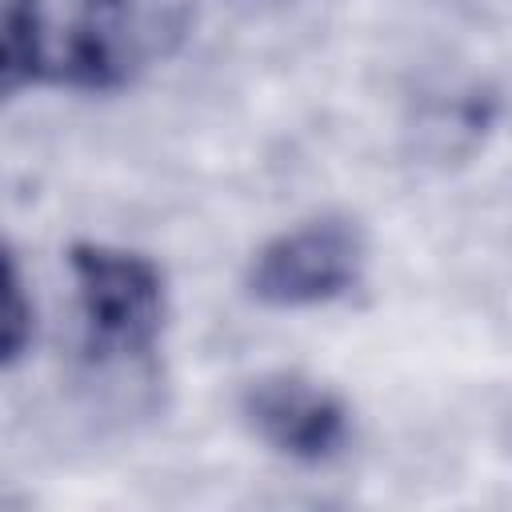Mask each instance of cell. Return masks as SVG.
Masks as SVG:
<instances>
[{
  "label": "cell",
  "instance_id": "obj_3",
  "mask_svg": "<svg viewBox=\"0 0 512 512\" xmlns=\"http://www.w3.org/2000/svg\"><path fill=\"white\" fill-rule=\"evenodd\" d=\"M244 420L268 452L296 464H328L348 448V404L304 372H264L244 388Z\"/></svg>",
  "mask_w": 512,
  "mask_h": 512
},
{
  "label": "cell",
  "instance_id": "obj_2",
  "mask_svg": "<svg viewBox=\"0 0 512 512\" xmlns=\"http://www.w3.org/2000/svg\"><path fill=\"white\" fill-rule=\"evenodd\" d=\"M72 284L84 328L112 352H144L164 324V276L128 248L84 244L72 252Z\"/></svg>",
  "mask_w": 512,
  "mask_h": 512
},
{
  "label": "cell",
  "instance_id": "obj_1",
  "mask_svg": "<svg viewBox=\"0 0 512 512\" xmlns=\"http://www.w3.org/2000/svg\"><path fill=\"white\" fill-rule=\"evenodd\" d=\"M364 236L336 216L300 220L252 252L248 292L268 308H320L356 288Z\"/></svg>",
  "mask_w": 512,
  "mask_h": 512
},
{
  "label": "cell",
  "instance_id": "obj_4",
  "mask_svg": "<svg viewBox=\"0 0 512 512\" xmlns=\"http://www.w3.org/2000/svg\"><path fill=\"white\" fill-rule=\"evenodd\" d=\"M36 340V300L24 284L16 256L4 260V300H0V360L12 368Z\"/></svg>",
  "mask_w": 512,
  "mask_h": 512
}]
</instances>
